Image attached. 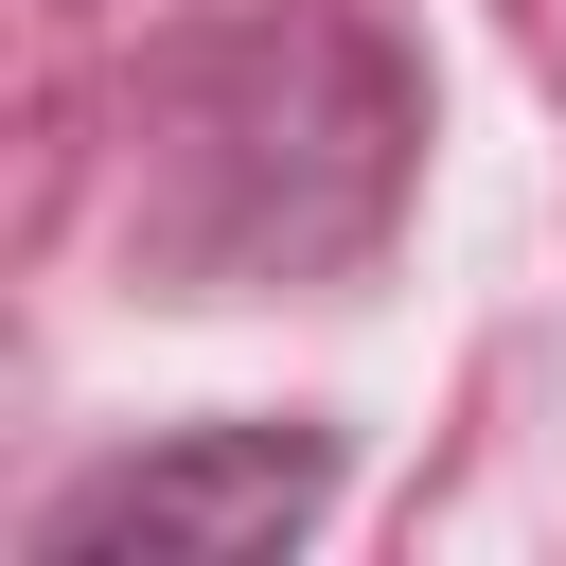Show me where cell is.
<instances>
[{
    "label": "cell",
    "mask_w": 566,
    "mask_h": 566,
    "mask_svg": "<svg viewBox=\"0 0 566 566\" xmlns=\"http://www.w3.org/2000/svg\"><path fill=\"white\" fill-rule=\"evenodd\" d=\"M336 513V424H177L35 513V566H283Z\"/></svg>",
    "instance_id": "obj_1"
}]
</instances>
